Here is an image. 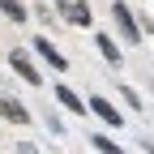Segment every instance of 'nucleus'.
Masks as SVG:
<instances>
[{
	"label": "nucleus",
	"mask_w": 154,
	"mask_h": 154,
	"mask_svg": "<svg viewBox=\"0 0 154 154\" xmlns=\"http://www.w3.org/2000/svg\"><path fill=\"white\" fill-rule=\"evenodd\" d=\"M90 146H94V150H107V154H120V146H116L111 137H103V133H94V137H90Z\"/></svg>",
	"instance_id": "obj_10"
},
{
	"label": "nucleus",
	"mask_w": 154,
	"mask_h": 154,
	"mask_svg": "<svg viewBox=\"0 0 154 154\" xmlns=\"http://www.w3.org/2000/svg\"><path fill=\"white\" fill-rule=\"evenodd\" d=\"M9 69H13L17 77H22L26 86H43V73L34 69V60H30V56H26L22 47H13V51H9Z\"/></svg>",
	"instance_id": "obj_2"
},
{
	"label": "nucleus",
	"mask_w": 154,
	"mask_h": 154,
	"mask_svg": "<svg viewBox=\"0 0 154 154\" xmlns=\"http://www.w3.org/2000/svg\"><path fill=\"white\" fill-rule=\"evenodd\" d=\"M47 128H51V137H64V124L56 120V116H47Z\"/></svg>",
	"instance_id": "obj_12"
},
{
	"label": "nucleus",
	"mask_w": 154,
	"mask_h": 154,
	"mask_svg": "<svg viewBox=\"0 0 154 154\" xmlns=\"http://www.w3.org/2000/svg\"><path fill=\"white\" fill-rule=\"evenodd\" d=\"M86 107H90L94 116H99V120H103V124H111V128H120V124H124V116H120V111H116V107H111V103L103 99V94H90V103H86Z\"/></svg>",
	"instance_id": "obj_4"
},
{
	"label": "nucleus",
	"mask_w": 154,
	"mask_h": 154,
	"mask_svg": "<svg viewBox=\"0 0 154 154\" xmlns=\"http://www.w3.org/2000/svg\"><path fill=\"white\" fill-rule=\"evenodd\" d=\"M0 13L9 17V22H26V17H30V9L22 5V0H0Z\"/></svg>",
	"instance_id": "obj_9"
},
{
	"label": "nucleus",
	"mask_w": 154,
	"mask_h": 154,
	"mask_svg": "<svg viewBox=\"0 0 154 154\" xmlns=\"http://www.w3.org/2000/svg\"><path fill=\"white\" fill-rule=\"evenodd\" d=\"M56 99H60L73 116H86V111H90V107H86V99H77V90H73V86H56Z\"/></svg>",
	"instance_id": "obj_7"
},
{
	"label": "nucleus",
	"mask_w": 154,
	"mask_h": 154,
	"mask_svg": "<svg viewBox=\"0 0 154 154\" xmlns=\"http://www.w3.org/2000/svg\"><path fill=\"white\" fill-rule=\"evenodd\" d=\"M94 43H99V51H103V60H107V64H120V60H124V51L116 47V38H111V34H99Z\"/></svg>",
	"instance_id": "obj_8"
},
{
	"label": "nucleus",
	"mask_w": 154,
	"mask_h": 154,
	"mask_svg": "<svg viewBox=\"0 0 154 154\" xmlns=\"http://www.w3.org/2000/svg\"><path fill=\"white\" fill-rule=\"evenodd\" d=\"M111 17H116V30H120V38H124L128 47H137L146 30L137 26V17H133V9L124 5V0H111Z\"/></svg>",
	"instance_id": "obj_1"
},
{
	"label": "nucleus",
	"mask_w": 154,
	"mask_h": 154,
	"mask_svg": "<svg viewBox=\"0 0 154 154\" xmlns=\"http://www.w3.org/2000/svg\"><path fill=\"white\" fill-rule=\"evenodd\" d=\"M34 51L43 56V60H47L56 73H64V69H69V56H64V51H56V47H51V38H43V34H38V38H34Z\"/></svg>",
	"instance_id": "obj_5"
},
{
	"label": "nucleus",
	"mask_w": 154,
	"mask_h": 154,
	"mask_svg": "<svg viewBox=\"0 0 154 154\" xmlns=\"http://www.w3.org/2000/svg\"><path fill=\"white\" fill-rule=\"evenodd\" d=\"M0 116H5L9 124H30V111H26L22 103H17L13 94H0Z\"/></svg>",
	"instance_id": "obj_6"
},
{
	"label": "nucleus",
	"mask_w": 154,
	"mask_h": 154,
	"mask_svg": "<svg viewBox=\"0 0 154 154\" xmlns=\"http://www.w3.org/2000/svg\"><path fill=\"white\" fill-rule=\"evenodd\" d=\"M56 9H60V17L69 26H90V0H56Z\"/></svg>",
	"instance_id": "obj_3"
},
{
	"label": "nucleus",
	"mask_w": 154,
	"mask_h": 154,
	"mask_svg": "<svg viewBox=\"0 0 154 154\" xmlns=\"http://www.w3.org/2000/svg\"><path fill=\"white\" fill-rule=\"evenodd\" d=\"M120 99H124V103H128L133 111H141V94L133 90V86H120Z\"/></svg>",
	"instance_id": "obj_11"
}]
</instances>
